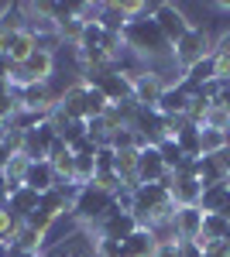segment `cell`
Instances as JSON below:
<instances>
[{
	"mask_svg": "<svg viewBox=\"0 0 230 257\" xmlns=\"http://www.w3.org/2000/svg\"><path fill=\"white\" fill-rule=\"evenodd\" d=\"M58 138H62L65 144H69V148H72L79 138H86V120H65V123L58 127Z\"/></svg>",
	"mask_w": 230,
	"mask_h": 257,
	"instance_id": "obj_32",
	"label": "cell"
},
{
	"mask_svg": "<svg viewBox=\"0 0 230 257\" xmlns=\"http://www.w3.org/2000/svg\"><path fill=\"white\" fill-rule=\"evenodd\" d=\"M110 110V99L103 96L100 89H93V86H86V99H83V117L93 120V117H103Z\"/></svg>",
	"mask_w": 230,
	"mask_h": 257,
	"instance_id": "obj_23",
	"label": "cell"
},
{
	"mask_svg": "<svg viewBox=\"0 0 230 257\" xmlns=\"http://www.w3.org/2000/svg\"><path fill=\"white\" fill-rule=\"evenodd\" d=\"M96 24L107 31V35H124V28H127V14L120 11V4H103L100 7V18H96Z\"/></svg>",
	"mask_w": 230,
	"mask_h": 257,
	"instance_id": "obj_20",
	"label": "cell"
},
{
	"mask_svg": "<svg viewBox=\"0 0 230 257\" xmlns=\"http://www.w3.org/2000/svg\"><path fill=\"white\" fill-rule=\"evenodd\" d=\"M155 247H158L155 230H148V226H137L134 233L120 243V257H151Z\"/></svg>",
	"mask_w": 230,
	"mask_h": 257,
	"instance_id": "obj_15",
	"label": "cell"
},
{
	"mask_svg": "<svg viewBox=\"0 0 230 257\" xmlns=\"http://www.w3.org/2000/svg\"><path fill=\"white\" fill-rule=\"evenodd\" d=\"M172 230L179 240H196L203 233V209L199 206H179L172 219Z\"/></svg>",
	"mask_w": 230,
	"mask_h": 257,
	"instance_id": "obj_11",
	"label": "cell"
},
{
	"mask_svg": "<svg viewBox=\"0 0 230 257\" xmlns=\"http://www.w3.org/2000/svg\"><path fill=\"white\" fill-rule=\"evenodd\" d=\"M151 257H182V240H165V243H158Z\"/></svg>",
	"mask_w": 230,
	"mask_h": 257,
	"instance_id": "obj_35",
	"label": "cell"
},
{
	"mask_svg": "<svg viewBox=\"0 0 230 257\" xmlns=\"http://www.w3.org/2000/svg\"><path fill=\"white\" fill-rule=\"evenodd\" d=\"M14 93H18L21 110H35V113H45V117H52V110L58 103V96L48 89V82H31V86L14 89Z\"/></svg>",
	"mask_w": 230,
	"mask_h": 257,
	"instance_id": "obj_6",
	"label": "cell"
},
{
	"mask_svg": "<svg viewBox=\"0 0 230 257\" xmlns=\"http://www.w3.org/2000/svg\"><path fill=\"white\" fill-rule=\"evenodd\" d=\"M38 206H41V192H35L31 185H21L18 192L7 199V209H11L14 216H21V219L28 216V213H35Z\"/></svg>",
	"mask_w": 230,
	"mask_h": 257,
	"instance_id": "obj_18",
	"label": "cell"
},
{
	"mask_svg": "<svg viewBox=\"0 0 230 257\" xmlns=\"http://www.w3.org/2000/svg\"><path fill=\"white\" fill-rule=\"evenodd\" d=\"M110 209H114V192H107V189L90 182V185L79 189L76 202H72V219L83 230H96V223L110 216Z\"/></svg>",
	"mask_w": 230,
	"mask_h": 257,
	"instance_id": "obj_2",
	"label": "cell"
},
{
	"mask_svg": "<svg viewBox=\"0 0 230 257\" xmlns=\"http://www.w3.org/2000/svg\"><path fill=\"white\" fill-rule=\"evenodd\" d=\"M227 199H230V182L206 185V189H203V196H199V209H203V213H220Z\"/></svg>",
	"mask_w": 230,
	"mask_h": 257,
	"instance_id": "obj_21",
	"label": "cell"
},
{
	"mask_svg": "<svg viewBox=\"0 0 230 257\" xmlns=\"http://www.w3.org/2000/svg\"><path fill=\"white\" fill-rule=\"evenodd\" d=\"M11 254V243H7V240H0V257H7Z\"/></svg>",
	"mask_w": 230,
	"mask_h": 257,
	"instance_id": "obj_43",
	"label": "cell"
},
{
	"mask_svg": "<svg viewBox=\"0 0 230 257\" xmlns=\"http://www.w3.org/2000/svg\"><path fill=\"white\" fill-rule=\"evenodd\" d=\"M24 226H31V230H38V233H45V237H48V230L55 226V216H52L45 206H38L35 213H28V216H24Z\"/></svg>",
	"mask_w": 230,
	"mask_h": 257,
	"instance_id": "obj_30",
	"label": "cell"
},
{
	"mask_svg": "<svg viewBox=\"0 0 230 257\" xmlns=\"http://www.w3.org/2000/svg\"><path fill=\"white\" fill-rule=\"evenodd\" d=\"M165 175H169V168L162 161V151L155 144L141 148V155H137V182L141 185H151V182H162Z\"/></svg>",
	"mask_w": 230,
	"mask_h": 257,
	"instance_id": "obj_9",
	"label": "cell"
},
{
	"mask_svg": "<svg viewBox=\"0 0 230 257\" xmlns=\"http://www.w3.org/2000/svg\"><path fill=\"white\" fill-rule=\"evenodd\" d=\"M28 28V4H7L0 11V35H14Z\"/></svg>",
	"mask_w": 230,
	"mask_h": 257,
	"instance_id": "obj_19",
	"label": "cell"
},
{
	"mask_svg": "<svg viewBox=\"0 0 230 257\" xmlns=\"http://www.w3.org/2000/svg\"><path fill=\"white\" fill-rule=\"evenodd\" d=\"M41 257H96V233H90V230L76 226L69 237L45 243Z\"/></svg>",
	"mask_w": 230,
	"mask_h": 257,
	"instance_id": "obj_4",
	"label": "cell"
},
{
	"mask_svg": "<svg viewBox=\"0 0 230 257\" xmlns=\"http://www.w3.org/2000/svg\"><path fill=\"white\" fill-rule=\"evenodd\" d=\"M35 48H38V41H35V35L28 28L14 31V35H0V55H11L14 62H24Z\"/></svg>",
	"mask_w": 230,
	"mask_h": 257,
	"instance_id": "obj_12",
	"label": "cell"
},
{
	"mask_svg": "<svg viewBox=\"0 0 230 257\" xmlns=\"http://www.w3.org/2000/svg\"><path fill=\"white\" fill-rule=\"evenodd\" d=\"M230 144L227 131H213V127H203V155H216L220 148Z\"/></svg>",
	"mask_w": 230,
	"mask_h": 257,
	"instance_id": "obj_31",
	"label": "cell"
},
{
	"mask_svg": "<svg viewBox=\"0 0 230 257\" xmlns=\"http://www.w3.org/2000/svg\"><path fill=\"white\" fill-rule=\"evenodd\" d=\"M213 55L216 59H230V31H223L220 38L213 41Z\"/></svg>",
	"mask_w": 230,
	"mask_h": 257,
	"instance_id": "obj_37",
	"label": "cell"
},
{
	"mask_svg": "<svg viewBox=\"0 0 230 257\" xmlns=\"http://www.w3.org/2000/svg\"><path fill=\"white\" fill-rule=\"evenodd\" d=\"M175 144L182 148V155L186 158H203V127H196V123H182L179 131H175Z\"/></svg>",
	"mask_w": 230,
	"mask_h": 257,
	"instance_id": "obj_17",
	"label": "cell"
},
{
	"mask_svg": "<svg viewBox=\"0 0 230 257\" xmlns=\"http://www.w3.org/2000/svg\"><path fill=\"white\" fill-rule=\"evenodd\" d=\"M155 24L162 28V35L172 41V45L192 28L189 18H186V11H182V7H175V4H158V11H155Z\"/></svg>",
	"mask_w": 230,
	"mask_h": 257,
	"instance_id": "obj_7",
	"label": "cell"
},
{
	"mask_svg": "<svg viewBox=\"0 0 230 257\" xmlns=\"http://www.w3.org/2000/svg\"><path fill=\"white\" fill-rule=\"evenodd\" d=\"M220 216H223V219H230V199L223 202V209H220Z\"/></svg>",
	"mask_w": 230,
	"mask_h": 257,
	"instance_id": "obj_44",
	"label": "cell"
},
{
	"mask_svg": "<svg viewBox=\"0 0 230 257\" xmlns=\"http://www.w3.org/2000/svg\"><path fill=\"white\" fill-rule=\"evenodd\" d=\"M52 168H55L58 182H76V155H72V151H65V155L52 158Z\"/></svg>",
	"mask_w": 230,
	"mask_h": 257,
	"instance_id": "obj_29",
	"label": "cell"
},
{
	"mask_svg": "<svg viewBox=\"0 0 230 257\" xmlns=\"http://www.w3.org/2000/svg\"><path fill=\"white\" fill-rule=\"evenodd\" d=\"M7 257H38V254H31V250H21V247H14V243H11V254Z\"/></svg>",
	"mask_w": 230,
	"mask_h": 257,
	"instance_id": "obj_41",
	"label": "cell"
},
{
	"mask_svg": "<svg viewBox=\"0 0 230 257\" xmlns=\"http://www.w3.org/2000/svg\"><path fill=\"white\" fill-rule=\"evenodd\" d=\"M55 168H52V161L41 158V161H31L28 165V175H24V185H31L35 192H48V189H55Z\"/></svg>",
	"mask_w": 230,
	"mask_h": 257,
	"instance_id": "obj_16",
	"label": "cell"
},
{
	"mask_svg": "<svg viewBox=\"0 0 230 257\" xmlns=\"http://www.w3.org/2000/svg\"><path fill=\"white\" fill-rule=\"evenodd\" d=\"M114 158H117V151L110 148V144H100L96 148V172H114Z\"/></svg>",
	"mask_w": 230,
	"mask_h": 257,
	"instance_id": "obj_34",
	"label": "cell"
},
{
	"mask_svg": "<svg viewBox=\"0 0 230 257\" xmlns=\"http://www.w3.org/2000/svg\"><path fill=\"white\" fill-rule=\"evenodd\" d=\"M24 226V219L14 216L7 206L0 209V240H7V243H14V237H18V230Z\"/></svg>",
	"mask_w": 230,
	"mask_h": 257,
	"instance_id": "obj_28",
	"label": "cell"
},
{
	"mask_svg": "<svg viewBox=\"0 0 230 257\" xmlns=\"http://www.w3.org/2000/svg\"><path fill=\"white\" fill-rule=\"evenodd\" d=\"M137 226H141V223H137L134 213H124V209L114 202L110 216L100 219V223H96V230H90V233H96V237H103V240H117V243H124V240L131 237Z\"/></svg>",
	"mask_w": 230,
	"mask_h": 257,
	"instance_id": "obj_5",
	"label": "cell"
},
{
	"mask_svg": "<svg viewBox=\"0 0 230 257\" xmlns=\"http://www.w3.org/2000/svg\"><path fill=\"white\" fill-rule=\"evenodd\" d=\"M7 161H11V155L4 151V144H0V175H4V168H7Z\"/></svg>",
	"mask_w": 230,
	"mask_h": 257,
	"instance_id": "obj_42",
	"label": "cell"
},
{
	"mask_svg": "<svg viewBox=\"0 0 230 257\" xmlns=\"http://www.w3.org/2000/svg\"><path fill=\"white\" fill-rule=\"evenodd\" d=\"M14 65H18V62L11 59V55H0V79H11V72H14Z\"/></svg>",
	"mask_w": 230,
	"mask_h": 257,
	"instance_id": "obj_39",
	"label": "cell"
},
{
	"mask_svg": "<svg viewBox=\"0 0 230 257\" xmlns=\"http://www.w3.org/2000/svg\"><path fill=\"white\" fill-rule=\"evenodd\" d=\"M203 127H213V131H230V110L210 106V113H206V120H203Z\"/></svg>",
	"mask_w": 230,
	"mask_h": 257,
	"instance_id": "obj_33",
	"label": "cell"
},
{
	"mask_svg": "<svg viewBox=\"0 0 230 257\" xmlns=\"http://www.w3.org/2000/svg\"><path fill=\"white\" fill-rule=\"evenodd\" d=\"M199 237L213 240V243H223L230 237V219H223L220 213H203V233Z\"/></svg>",
	"mask_w": 230,
	"mask_h": 257,
	"instance_id": "obj_22",
	"label": "cell"
},
{
	"mask_svg": "<svg viewBox=\"0 0 230 257\" xmlns=\"http://www.w3.org/2000/svg\"><path fill=\"white\" fill-rule=\"evenodd\" d=\"M21 65H24V72H28V79H31V82H48V79H52V72H55V55H52L48 48H35Z\"/></svg>",
	"mask_w": 230,
	"mask_h": 257,
	"instance_id": "obj_14",
	"label": "cell"
},
{
	"mask_svg": "<svg viewBox=\"0 0 230 257\" xmlns=\"http://www.w3.org/2000/svg\"><path fill=\"white\" fill-rule=\"evenodd\" d=\"M114 131H117V123L107 113L103 117H93V120H86V134L96 141V144H110V138H114Z\"/></svg>",
	"mask_w": 230,
	"mask_h": 257,
	"instance_id": "obj_24",
	"label": "cell"
},
{
	"mask_svg": "<svg viewBox=\"0 0 230 257\" xmlns=\"http://www.w3.org/2000/svg\"><path fill=\"white\" fill-rule=\"evenodd\" d=\"M182 257H203V250H199L192 240H182Z\"/></svg>",
	"mask_w": 230,
	"mask_h": 257,
	"instance_id": "obj_40",
	"label": "cell"
},
{
	"mask_svg": "<svg viewBox=\"0 0 230 257\" xmlns=\"http://www.w3.org/2000/svg\"><path fill=\"white\" fill-rule=\"evenodd\" d=\"M206 158H213L216 165H220V168H223V175L230 178V144H227V148H220L216 155H206Z\"/></svg>",
	"mask_w": 230,
	"mask_h": 257,
	"instance_id": "obj_38",
	"label": "cell"
},
{
	"mask_svg": "<svg viewBox=\"0 0 230 257\" xmlns=\"http://www.w3.org/2000/svg\"><path fill=\"white\" fill-rule=\"evenodd\" d=\"M158 151H162V161H165V168H169V172H179V168H182V165L189 161L186 155H182V148H179L172 138L162 141V144H158Z\"/></svg>",
	"mask_w": 230,
	"mask_h": 257,
	"instance_id": "obj_25",
	"label": "cell"
},
{
	"mask_svg": "<svg viewBox=\"0 0 230 257\" xmlns=\"http://www.w3.org/2000/svg\"><path fill=\"white\" fill-rule=\"evenodd\" d=\"M124 45L127 52H134L137 59L155 62V59H169L172 62V41L162 35V28L155 24V18H134L124 28Z\"/></svg>",
	"mask_w": 230,
	"mask_h": 257,
	"instance_id": "obj_1",
	"label": "cell"
},
{
	"mask_svg": "<svg viewBox=\"0 0 230 257\" xmlns=\"http://www.w3.org/2000/svg\"><path fill=\"white\" fill-rule=\"evenodd\" d=\"M189 99H192V96L186 93V89H182V82H169L155 110H158L162 117H169V120H175V117H186V113H189Z\"/></svg>",
	"mask_w": 230,
	"mask_h": 257,
	"instance_id": "obj_10",
	"label": "cell"
},
{
	"mask_svg": "<svg viewBox=\"0 0 230 257\" xmlns=\"http://www.w3.org/2000/svg\"><path fill=\"white\" fill-rule=\"evenodd\" d=\"M14 247H21V250H31V254H41V250H45V233L31 230V226H21L18 237H14Z\"/></svg>",
	"mask_w": 230,
	"mask_h": 257,
	"instance_id": "obj_26",
	"label": "cell"
},
{
	"mask_svg": "<svg viewBox=\"0 0 230 257\" xmlns=\"http://www.w3.org/2000/svg\"><path fill=\"white\" fill-rule=\"evenodd\" d=\"M206 55H213V41L206 38L203 28H189V31L172 45V62L182 72H186L189 65H196V62H203Z\"/></svg>",
	"mask_w": 230,
	"mask_h": 257,
	"instance_id": "obj_3",
	"label": "cell"
},
{
	"mask_svg": "<svg viewBox=\"0 0 230 257\" xmlns=\"http://www.w3.org/2000/svg\"><path fill=\"white\" fill-rule=\"evenodd\" d=\"M96 148H100V144H96V141L86 134V138H79L76 144L69 148V151H72V155H93V158H96Z\"/></svg>",
	"mask_w": 230,
	"mask_h": 257,
	"instance_id": "obj_36",
	"label": "cell"
},
{
	"mask_svg": "<svg viewBox=\"0 0 230 257\" xmlns=\"http://www.w3.org/2000/svg\"><path fill=\"white\" fill-rule=\"evenodd\" d=\"M165 86H169V82L162 79V72L144 69V72L134 79V103H137V106H144V110H155L158 99H162V93H165Z\"/></svg>",
	"mask_w": 230,
	"mask_h": 257,
	"instance_id": "obj_8",
	"label": "cell"
},
{
	"mask_svg": "<svg viewBox=\"0 0 230 257\" xmlns=\"http://www.w3.org/2000/svg\"><path fill=\"white\" fill-rule=\"evenodd\" d=\"M169 192H172L175 206H199L203 182H199L196 175H175V172H172V185H169Z\"/></svg>",
	"mask_w": 230,
	"mask_h": 257,
	"instance_id": "obj_13",
	"label": "cell"
},
{
	"mask_svg": "<svg viewBox=\"0 0 230 257\" xmlns=\"http://www.w3.org/2000/svg\"><path fill=\"white\" fill-rule=\"evenodd\" d=\"M41 206H45V209H48V213H52L55 219H58V216H65V213H72V202L62 196L58 189H48V192H41Z\"/></svg>",
	"mask_w": 230,
	"mask_h": 257,
	"instance_id": "obj_27",
	"label": "cell"
}]
</instances>
